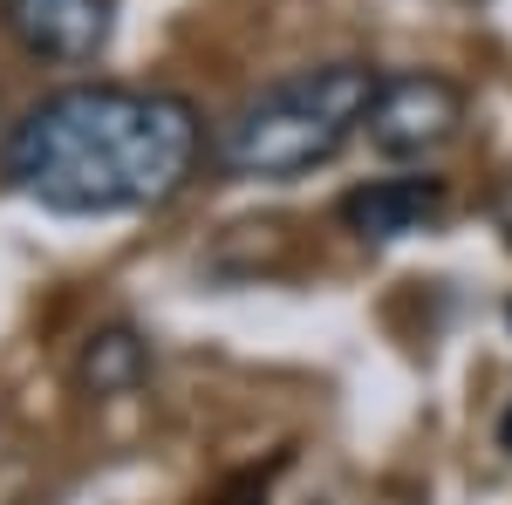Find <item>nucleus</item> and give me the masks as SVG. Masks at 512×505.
<instances>
[{"label":"nucleus","mask_w":512,"mask_h":505,"mask_svg":"<svg viewBox=\"0 0 512 505\" xmlns=\"http://www.w3.org/2000/svg\"><path fill=\"white\" fill-rule=\"evenodd\" d=\"M151 376V342L130 328V321H110V328H89L76 349V389L110 403V396H130V389Z\"/></svg>","instance_id":"423d86ee"},{"label":"nucleus","mask_w":512,"mask_h":505,"mask_svg":"<svg viewBox=\"0 0 512 505\" xmlns=\"http://www.w3.org/2000/svg\"><path fill=\"white\" fill-rule=\"evenodd\" d=\"M376 82H383V69H369V62H315V69L267 82L226 117L219 144H212L226 178L280 185V178H308L321 164H335L362 137Z\"/></svg>","instance_id":"f03ea898"},{"label":"nucleus","mask_w":512,"mask_h":505,"mask_svg":"<svg viewBox=\"0 0 512 505\" xmlns=\"http://www.w3.org/2000/svg\"><path fill=\"white\" fill-rule=\"evenodd\" d=\"M123 0H0V35L48 69H82L117 35Z\"/></svg>","instance_id":"20e7f679"},{"label":"nucleus","mask_w":512,"mask_h":505,"mask_svg":"<svg viewBox=\"0 0 512 505\" xmlns=\"http://www.w3.org/2000/svg\"><path fill=\"white\" fill-rule=\"evenodd\" d=\"M212 505H267V485H260V478H239L233 492H219Z\"/></svg>","instance_id":"0eeeda50"},{"label":"nucleus","mask_w":512,"mask_h":505,"mask_svg":"<svg viewBox=\"0 0 512 505\" xmlns=\"http://www.w3.org/2000/svg\"><path fill=\"white\" fill-rule=\"evenodd\" d=\"M205 164V117L178 89L69 82L0 137V185L55 219L158 212Z\"/></svg>","instance_id":"f257e3e1"},{"label":"nucleus","mask_w":512,"mask_h":505,"mask_svg":"<svg viewBox=\"0 0 512 505\" xmlns=\"http://www.w3.org/2000/svg\"><path fill=\"white\" fill-rule=\"evenodd\" d=\"M444 178H369L342 198V226H349L362 246H390V239H410V233H431L444 219Z\"/></svg>","instance_id":"39448f33"},{"label":"nucleus","mask_w":512,"mask_h":505,"mask_svg":"<svg viewBox=\"0 0 512 505\" xmlns=\"http://www.w3.org/2000/svg\"><path fill=\"white\" fill-rule=\"evenodd\" d=\"M472 117L465 89L437 69H396L376 82L369 96V117H362V144L390 164H424L444 144H458V130Z\"/></svg>","instance_id":"7ed1b4c3"}]
</instances>
